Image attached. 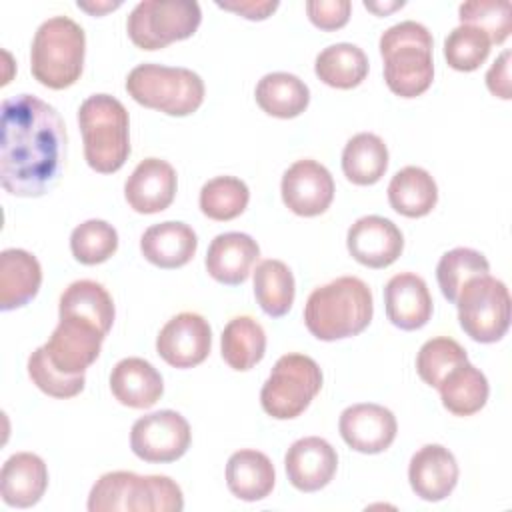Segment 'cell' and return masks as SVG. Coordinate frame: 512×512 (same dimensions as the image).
I'll list each match as a JSON object with an SVG mask.
<instances>
[{"label":"cell","mask_w":512,"mask_h":512,"mask_svg":"<svg viewBox=\"0 0 512 512\" xmlns=\"http://www.w3.org/2000/svg\"><path fill=\"white\" fill-rule=\"evenodd\" d=\"M66 126L54 106L34 94L2 100L0 182L12 196L50 192L66 166Z\"/></svg>","instance_id":"obj_1"},{"label":"cell","mask_w":512,"mask_h":512,"mask_svg":"<svg viewBox=\"0 0 512 512\" xmlns=\"http://www.w3.org/2000/svg\"><path fill=\"white\" fill-rule=\"evenodd\" d=\"M372 314L368 284L356 276H340L312 290L304 306V324L318 340L332 342L360 334Z\"/></svg>","instance_id":"obj_2"},{"label":"cell","mask_w":512,"mask_h":512,"mask_svg":"<svg viewBox=\"0 0 512 512\" xmlns=\"http://www.w3.org/2000/svg\"><path fill=\"white\" fill-rule=\"evenodd\" d=\"M434 40L428 28L414 20L390 26L380 36L384 80L400 98H414L426 92L434 80Z\"/></svg>","instance_id":"obj_3"},{"label":"cell","mask_w":512,"mask_h":512,"mask_svg":"<svg viewBox=\"0 0 512 512\" xmlns=\"http://www.w3.org/2000/svg\"><path fill=\"white\" fill-rule=\"evenodd\" d=\"M84 156L92 170L112 174L130 156V120L124 104L110 94L88 96L78 110Z\"/></svg>","instance_id":"obj_4"},{"label":"cell","mask_w":512,"mask_h":512,"mask_svg":"<svg viewBox=\"0 0 512 512\" xmlns=\"http://www.w3.org/2000/svg\"><path fill=\"white\" fill-rule=\"evenodd\" d=\"M180 486L160 474L140 476L126 470L102 474L90 490V512H180Z\"/></svg>","instance_id":"obj_5"},{"label":"cell","mask_w":512,"mask_h":512,"mask_svg":"<svg viewBox=\"0 0 512 512\" xmlns=\"http://www.w3.org/2000/svg\"><path fill=\"white\" fill-rule=\"evenodd\" d=\"M84 52L86 36L82 26L68 16H52L38 26L32 40V76L46 88L64 90L80 78Z\"/></svg>","instance_id":"obj_6"},{"label":"cell","mask_w":512,"mask_h":512,"mask_svg":"<svg viewBox=\"0 0 512 512\" xmlns=\"http://www.w3.org/2000/svg\"><path fill=\"white\" fill-rule=\"evenodd\" d=\"M126 90L138 104L168 116H188L204 102L202 78L180 66L138 64L126 78Z\"/></svg>","instance_id":"obj_7"},{"label":"cell","mask_w":512,"mask_h":512,"mask_svg":"<svg viewBox=\"0 0 512 512\" xmlns=\"http://www.w3.org/2000/svg\"><path fill=\"white\" fill-rule=\"evenodd\" d=\"M322 388V370L314 358L298 352L276 360L260 390L264 412L276 420L300 416Z\"/></svg>","instance_id":"obj_8"},{"label":"cell","mask_w":512,"mask_h":512,"mask_svg":"<svg viewBox=\"0 0 512 512\" xmlns=\"http://www.w3.org/2000/svg\"><path fill=\"white\" fill-rule=\"evenodd\" d=\"M202 20L194 0H142L126 20L130 40L142 50H158L190 38Z\"/></svg>","instance_id":"obj_9"},{"label":"cell","mask_w":512,"mask_h":512,"mask_svg":"<svg viewBox=\"0 0 512 512\" xmlns=\"http://www.w3.org/2000/svg\"><path fill=\"white\" fill-rule=\"evenodd\" d=\"M458 320L462 330L476 342H498L510 326V292L506 284L490 274L470 278L458 298Z\"/></svg>","instance_id":"obj_10"},{"label":"cell","mask_w":512,"mask_h":512,"mask_svg":"<svg viewBox=\"0 0 512 512\" xmlns=\"http://www.w3.org/2000/svg\"><path fill=\"white\" fill-rule=\"evenodd\" d=\"M192 432L186 418L174 410H158L138 418L130 430V448L154 464L174 462L190 448Z\"/></svg>","instance_id":"obj_11"},{"label":"cell","mask_w":512,"mask_h":512,"mask_svg":"<svg viewBox=\"0 0 512 512\" xmlns=\"http://www.w3.org/2000/svg\"><path fill=\"white\" fill-rule=\"evenodd\" d=\"M212 346V330L204 316L196 312H180L170 318L158 338V356L174 368H192L206 360Z\"/></svg>","instance_id":"obj_12"},{"label":"cell","mask_w":512,"mask_h":512,"mask_svg":"<svg viewBox=\"0 0 512 512\" xmlns=\"http://www.w3.org/2000/svg\"><path fill=\"white\" fill-rule=\"evenodd\" d=\"M106 334L78 318H60L50 340L44 344L48 360L68 376H80L96 362Z\"/></svg>","instance_id":"obj_13"},{"label":"cell","mask_w":512,"mask_h":512,"mask_svg":"<svg viewBox=\"0 0 512 512\" xmlns=\"http://www.w3.org/2000/svg\"><path fill=\"white\" fill-rule=\"evenodd\" d=\"M282 200L298 216H318L326 212L334 198V178L316 160H296L282 176Z\"/></svg>","instance_id":"obj_14"},{"label":"cell","mask_w":512,"mask_h":512,"mask_svg":"<svg viewBox=\"0 0 512 512\" xmlns=\"http://www.w3.org/2000/svg\"><path fill=\"white\" fill-rule=\"evenodd\" d=\"M346 246L356 262L368 268H386L402 254L404 236L392 220L370 214L350 226Z\"/></svg>","instance_id":"obj_15"},{"label":"cell","mask_w":512,"mask_h":512,"mask_svg":"<svg viewBox=\"0 0 512 512\" xmlns=\"http://www.w3.org/2000/svg\"><path fill=\"white\" fill-rule=\"evenodd\" d=\"M340 436L344 442L362 454H378L390 448L396 438L398 424L394 414L372 402L352 404L340 414Z\"/></svg>","instance_id":"obj_16"},{"label":"cell","mask_w":512,"mask_h":512,"mask_svg":"<svg viewBox=\"0 0 512 512\" xmlns=\"http://www.w3.org/2000/svg\"><path fill=\"white\" fill-rule=\"evenodd\" d=\"M284 466L288 480L300 492H316L330 484L338 468V456L330 442L320 436L296 440L286 456Z\"/></svg>","instance_id":"obj_17"},{"label":"cell","mask_w":512,"mask_h":512,"mask_svg":"<svg viewBox=\"0 0 512 512\" xmlns=\"http://www.w3.org/2000/svg\"><path fill=\"white\" fill-rule=\"evenodd\" d=\"M176 170L160 158H144L128 176L124 196L132 210L156 214L166 210L176 196Z\"/></svg>","instance_id":"obj_18"},{"label":"cell","mask_w":512,"mask_h":512,"mask_svg":"<svg viewBox=\"0 0 512 512\" xmlns=\"http://www.w3.org/2000/svg\"><path fill=\"white\" fill-rule=\"evenodd\" d=\"M408 480L416 496L426 502H440L456 488L458 462L442 444H426L410 458Z\"/></svg>","instance_id":"obj_19"},{"label":"cell","mask_w":512,"mask_h":512,"mask_svg":"<svg viewBox=\"0 0 512 512\" xmlns=\"http://www.w3.org/2000/svg\"><path fill=\"white\" fill-rule=\"evenodd\" d=\"M384 306L388 320L400 330H418L432 316V296L424 278L400 272L386 282Z\"/></svg>","instance_id":"obj_20"},{"label":"cell","mask_w":512,"mask_h":512,"mask_svg":"<svg viewBox=\"0 0 512 512\" xmlns=\"http://www.w3.org/2000/svg\"><path fill=\"white\" fill-rule=\"evenodd\" d=\"M260 258L258 242L244 232L218 234L206 252L208 274L226 286L246 282L252 266Z\"/></svg>","instance_id":"obj_21"},{"label":"cell","mask_w":512,"mask_h":512,"mask_svg":"<svg viewBox=\"0 0 512 512\" xmlns=\"http://www.w3.org/2000/svg\"><path fill=\"white\" fill-rule=\"evenodd\" d=\"M198 248L196 232L176 220L152 224L140 238V250L144 258L164 270L180 268L188 264Z\"/></svg>","instance_id":"obj_22"},{"label":"cell","mask_w":512,"mask_h":512,"mask_svg":"<svg viewBox=\"0 0 512 512\" xmlns=\"http://www.w3.org/2000/svg\"><path fill=\"white\" fill-rule=\"evenodd\" d=\"M48 468L32 452L12 454L0 472V494L8 506L30 508L46 492Z\"/></svg>","instance_id":"obj_23"},{"label":"cell","mask_w":512,"mask_h":512,"mask_svg":"<svg viewBox=\"0 0 512 512\" xmlns=\"http://www.w3.org/2000/svg\"><path fill=\"white\" fill-rule=\"evenodd\" d=\"M110 390L120 404L146 410L160 400L164 382L160 372L148 360L130 356L112 368Z\"/></svg>","instance_id":"obj_24"},{"label":"cell","mask_w":512,"mask_h":512,"mask_svg":"<svg viewBox=\"0 0 512 512\" xmlns=\"http://www.w3.org/2000/svg\"><path fill=\"white\" fill-rule=\"evenodd\" d=\"M42 268L36 256L22 248H6L0 254V310L26 306L40 290Z\"/></svg>","instance_id":"obj_25"},{"label":"cell","mask_w":512,"mask_h":512,"mask_svg":"<svg viewBox=\"0 0 512 512\" xmlns=\"http://www.w3.org/2000/svg\"><path fill=\"white\" fill-rule=\"evenodd\" d=\"M276 482L270 458L258 450H238L228 458L226 484L230 492L244 500L256 502L266 498Z\"/></svg>","instance_id":"obj_26"},{"label":"cell","mask_w":512,"mask_h":512,"mask_svg":"<svg viewBox=\"0 0 512 512\" xmlns=\"http://www.w3.org/2000/svg\"><path fill=\"white\" fill-rule=\"evenodd\" d=\"M60 318H78L108 334L116 316L112 296L94 280H76L60 296Z\"/></svg>","instance_id":"obj_27"},{"label":"cell","mask_w":512,"mask_h":512,"mask_svg":"<svg viewBox=\"0 0 512 512\" xmlns=\"http://www.w3.org/2000/svg\"><path fill=\"white\" fill-rule=\"evenodd\" d=\"M388 202L402 216L422 218L436 206L438 186L424 168L406 166L392 176L388 184Z\"/></svg>","instance_id":"obj_28"},{"label":"cell","mask_w":512,"mask_h":512,"mask_svg":"<svg viewBox=\"0 0 512 512\" xmlns=\"http://www.w3.org/2000/svg\"><path fill=\"white\" fill-rule=\"evenodd\" d=\"M438 392L448 412L454 416H472L484 408L490 388L486 376L466 360L444 376Z\"/></svg>","instance_id":"obj_29"},{"label":"cell","mask_w":512,"mask_h":512,"mask_svg":"<svg viewBox=\"0 0 512 512\" xmlns=\"http://www.w3.org/2000/svg\"><path fill=\"white\" fill-rule=\"evenodd\" d=\"M254 96L266 114L284 120L302 114L310 102L308 86L288 72H270L262 76L256 84Z\"/></svg>","instance_id":"obj_30"},{"label":"cell","mask_w":512,"mask_h":512,"mask_svg":"<svg viewBox=\"0 0 512 512\" xmlns=\"http://www.w3.org/2000/svg\"><path fill=\"white\" fill-rule=\"evenodd\" d=\"M220 350L230 368L238 372L250 370L264 358L266 332L252 316H236L222 330Z\"/></svg>","instance_id":"obj_31"},{"label":"cell","mask_w":512,"mask_h":512,"mask_svg":"<svg viewBox=\"0 0 512 512\" xmlns=\"http://www.w3.org/2000/svg\"><path fill=\"white\" fill-rule=\"evenodd\" d=\"M388 168V148L384 140L372 132L352 136L342 152L344 176L358 186L376 184Z\"/></svg>","instance_id":"obj_32"},{"label":"cell","mask_w":512,"mask_h":512,"mask_svg":"<svg viewBox=\"0 0 512 512\" xmlns=\"http://www.w3.org/2000/svg\"><path fill=\"white\" fill-rule=\"evenodd\" d=\"M314 72L324 84L350 90L368 76V58L356 44L338 42L316 56Z\"/></svg>","instance_id":"obj_33"},{"label":"cell","mask_w":512,"mask_h":512,"mask_svg":"<svg viewBox=\"0 0 512 512\" xmlns=\"http://www.w3.org/2000/svg\"><path fill=\"white\" fill-rule=\"evenodd\" d=\"M294 276L282 260H262L254 270V296L260 308L272 316H284L294 304Z\"/></svg>","instance_id":"obj_34"},{"label":"cell","mask_w":512,"mask_h":512,"mask_svg":"<svg viewBox=\"0 0 512 512\" xmlns=\"http://www.w3.org/2000/svg\"><path fill=\"white\" fill-rule=\"evenodd\" d=\"M250 200L248 186L236 176H216L200 190V210L204 216L226 222L240 216Z\"/></svg>","instance_id":"obj_35"},{"label":"cell","mask_w":512,"mask_h":512,"mask_svg":"<svg viewBox=\"0 0 512 512\" xmlns=\"http://www.w3.org/2000/svg\"><path fill=\"white\" fill-rule=\"evenodd\" d=\"M490 272V264L484 254L472 248H454L442 254L436 266L438 286L448 302L456 304V298L462 286L476 276H484Z\"/></svg>","instance_id":"obj_36"},{"label":"cell","mask_w":512,"mask_h":512,"mask_svg":"<svg viewBox=\"0 0 512 512\" xmlns=\"http://www.w3.org/2000/svg\"><path fill=\"white\" fill-rule=\"evenodd\" d=\"M118 248V232L106 220H86L70 234L72 256L86 266L106 262Z\"/></svg>","instance_id":"obj_37"},{"label":"cell","mask_w":512,"mask_h":512,"mask_svg":"<svg viewBox=\"0 0 512 512\" xmlns=\"http://www.w3.org/2000/svg\"><path fill=\"white\" fill-rule=\"evenodd\" d=\"M490 38L476 26L460 24L444 40V58L450 68L472 72L484 64L490 54Z\"/></svg>","instance_id":"obj_38"},{"label":"cell","mask_w":512,"mask_h":512,"mask_svg":"<svg viewBox=\"0 0 512 512\" xmlns=\"http://www.w3.org/2000/svg\"><path fill=\"white\" fill-rule=\"evenodd\" d=\"M466 350L448 336H438L422 344L416 356V370L418 376L432 388L444 380V376L454 370L458 364L466 362Z\"/></svg>","instance_id":"obj_39"},{"label":"cell","mask_w":512,"mask_h":512,"mask_svg":"<svg viewBox=\"0 0 512 512\" xmlns=\"http://www.w3.org/2000/svg\"><path fill=\"white\" fill-rule=\"evenodd\" d=\"M460 24L480 28L492 44H502L512 30V4L508 0H470L458 8Z\"/></svg>","instance_id":"obj_40"},{"label":"cell","mask_w":512,"mask_h":512,"mask_svg":"<svg viewBox=\"0 0 512 512\" xmlns=\"http://www.w3.org/2000/svg\"><path fill=\"white\" fill-rule=\"evenodd\" d=\"M28 376L30 380L48 396L54 398H72L84 390L86 378L80 376H68L54 368V364L48 360L44 346L36 348L28 358Z\"/></svg>","instance_id":"obj_41"},{"label":"cell","mask_w":512,"mask_h":512,"mask_svg":"<svg viewBox=\"0 0 512 512\" xmlns=\"http://www.w3.org/2000/svg\"><path fill=\"white\" fill-rule=\"evenodd\" d=\"M352 4L348 0H310L306 2L308 18L320 30H338L350 18Z\"/></svg>","instance_id":"obj_42"},{"label":"cell","mask_w":512,"mask_h":512,"mask_svg":"<svg viewBox=\"0 0 512 512\" xmlns=\"http://www.w3.org/2000/svg\"><path fill=\"white\" fill-rule=\"evenodd\" d=\"M486 86L488 90L502 98V100H510L512 92H510V50H504L496 62L490 66L488 74H486Z\"/></svg>","instance_id":"obj_43"},{"label":"cell","mask_w":512,"mask_h":512,"mask_svg":"<svg viewBox=\"0 0 512 512\" xmlns=\"http://www.w3.org/2000/svg\"><path fill=\"white\" fill-rule=\"evenodd\" d=\"M216 6L236 12L248 20H264L278 8V0H224L216 2Z\"/></svg>","instance_id":"obj_44"},{"label":"cell","mask_w":512,"mask_h":512,"mask_svg":"<svg viewBox=\"0 0 512 512\" xmlns=\"http://www.w3.org/2000/svg\"><path fill=\"white\" fill-rule=\"evenodd\" d=\"M120 4H122V2H96V4H90V2H78V8H82V10L90 12V14H96V16H100V14L108 12V10H114V8H118Z\"/></svg>","instance_id":"obj_45"},{"label":"cell","mask_w":512,"mask_h":512,"mask_svg":"<svg viewBox=\"0 0 512 512\" xmlns=\"http://www.w3.org/2000/svg\"><path fill=\"white\" fill-rule=\"evenodd\" d=\"M364 6L368 8V10H372V12H376V14H388V12H392V10H396V8H402L404 6V2L400 0V2H390V4H382V2H364Z\"/></svg>","instance_id":"obj_46"}]
</instances>
